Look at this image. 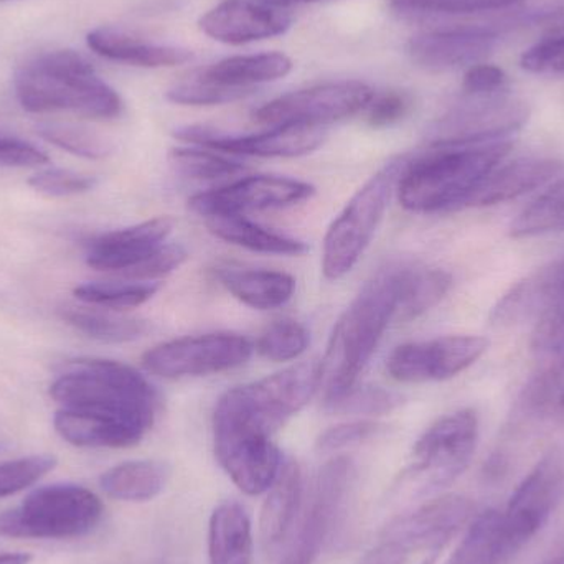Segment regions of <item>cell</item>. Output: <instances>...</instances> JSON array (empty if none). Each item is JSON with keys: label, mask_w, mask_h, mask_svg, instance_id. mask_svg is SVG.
Segmentation results:
<instances>
[{"label": "cell", "mask_w": 564, "mask_h": 564, "mask_svg": "<svg viewBox=\"0 0 564 564\" xmlns=\"http://www.w3.org/2000/svg\"><path fill=\"white\" fill-rule=\"evenodd\" d=\"M512 141L433 144L403 159L398 181L400 204L413 214H441L467 207L473 195L512 151Z\"/></svg>", "instance_id": "obj_1"}, {"label": "cell", "mask_w": 564, "mask_h": 564, "mask_svg": "<svg viewBox=\"0 0 564 564\" xmlns=\"http://www.w3.org/2000/svg\"><path fill=\"white\" fill-rule=\"evenodd\" d=\"M401 268H383L365 282L335 324L321 361L325 404L357 387L388 325L397 318Z\"/></svg>", "instance_id": "obj_2"}, {"label": "cell", "mask_w": 564, "mask_h": 564, "mask_svg": "<svg viewBox=\"0 0 564 564\" xmlns=\"http://www.w3.org/2000/svg\"><path fill=\"white\" fill-rule=\"evenodd\" d=\"M17 101L29 112H73L88 119H116L124 102L95 66L75 50H53L17 69Z\"/></svg>", "instance_id": "obj_3"}, {"label": "cell", "mask_w": 564, "mask_h": 564, "mask_svg": "<svg viewBox=\"0 0 564 564\" xmlns=\"http://www.w3.org/2000/svg\"><path fill=\"white\" fill-rule=\"evenodd\" d=\"M50 394L63 408L91 411L134 424L148 433L158 416V390L129 365L105 358H79L56 378Z\"/></svg>", "instance_id": "obj_4"}, {"label": "cell", "mask_w": 564, "mask_h": 564, "mask_svg": "<svg viewBox=\"0 0 564 564\" xmlns=\"http://www.w3.org/2000/svg\"><path fill=\"white\" fill-rule=\"evenodd\" d=\"M273 433L243 406L234 388L218 400L214 414V443L218 463L235 486L257 497L276 480L282 456Z\"/></svg>", "instance_id": "obj_5"}, {"label": "cell", "mask_w": 564, "mask_h": 564, "mask_svg": "<svg viewBox=\"0 0 564 564\" xmlns=\"http://www.w3.org/2000/svg\"><path fill=\"white\" fill-rule=\"evenodd\" d=\"M102 516L105 506L93 490L78 484H52L0 512V539H82L99 525Z\"/></svg>", "instance_id": "obj_6"}, {"label": "cell", "mask_w": 564, "mask_h": 564, "mask_svg": "<svg viewBox=\"0 0 564 564\" xmlns=\"http://www.w3.org/2000/svg\"><path fill=\"white\" fill-rule=\"evenodd\" d=\"M479 441L476 411L460 410L431 424L413 447L410 466L398 480L404 496L423 499L453 486L469 467Z\"/></svg>", "instance_id": "obj_7"}, {"label": "cell", "mask_w": 564, "mask_h": 564, "mask_svg": "<svg viewBox=\"0 0 564 564\" xmlns=\"http://www.w3.org/2000/svg\"><path fill=\"white\" fill-rule=\"evenodd\" d=\"M403 172V159L391 161L377 172L328 227L322 251V273L327 281L347 276L373 241L383 221L394 188Z\"/></svg>", "instance_id": "obj_8"}, {"label": "cell", "mask_w": 564, "mask_h": 564, "mask_svg": "<svg viewBox=\"0 0 564 564\" xmlns=\"http://www.w3.org/2000/svg\"><path fill=\"white\" fill-rule=\"evenodd\" d=\"M253 345L234 332L188 335L155 345L142 355L145 370L158 377L192 378L224 373L247 364Z\"/></svg>", "instance_id": "obj_9"}, {"label": "cell", "mask_w": 564, "mask_h": 564, "mask_svg": "<svg viewBox=\"0 0 564 564\" xmlns=\"http://www.w3.org/2000/svg\"><path fill=\"white\" fill-rule=\"evenodd\" d=\"M375 91L364 82H334L288 93L254 111V121L278 126H315L351 118L368 108Z\"/></svg>", "instance_id": "obj_10"}, {"label": "cell", "mask_w": 564, "mask_h": 564, "mask_svg": "<svg viewBox=\"0 0 564 564\" xmlns=\"http://www.w3.org/2000/svg\"><path fill=\"white\" fill-rule=\"evenodd\" d=\"M564 497V449H553L527 474L502 512L513 558L545 529Z\"/></svg>", "instance_id": "obj_11"}, {"label": "cell", "mask_w": 564, "mask_h": 564, "mask_svg": "<svg viewBox=\"0 0 564 564\" xmlns=\"http://www.w3.org/2000/svg\"><path fill=\"white\" fill-rule=\"evenodd\" d=\"M355 476L347 456L325 463L315 476L301 527L281 564H315L325 542L334 532Z\"/></svg>", "instance_id": "obj_12"}, {"label": "cell", "mask_w": 564, "mask_h": 564, "mask_svg": "<svg viewBox=\"0 0 564 564\" xmlns=\"http://www.w3.org/2000/svg\"><path fill=\"white\" fill-rule=\"evenodd\" d=\"M474 503L463 496H443L427 500L413 512L391 520L380 540L400 550L408 558L443 553L447 543L470 522Z\"/></svg>", "instance_id": "obj_13"}, {"label": "cell", "mask_w": 564, "mask_h": 564, "mask_svg": "<svg viewBox=\"0 0 564 564\" xmlns=\"http://www.w3.org/2000/svg\"><path fill=\"white\" fill-rule=\"evenodd\" d=\"M489 348L479 335H446L431 340L410 341L394 348L387 370L400 383L444 381L473 367Z\"/></svg>", "instance_id": "obj_14"}, {"label": "cell", "mask_w": 564, "mask_h": 564, "mask_svg": "<svg viewBox=\"0 0 564 564\" xmlns=\"http://www.w3.org/2000/svg\"><path fill=\"white\" fill-rule=\"evenodd\" d=\"M525 101L497 93L473 96L470 101L454 108L436 122L433 144H480L502 141L529 122Z\"/></svg>", "instance_id": "obj_15"}, {"label": "cell", "mask_w": 564, "mask_h": 564, "mask_svg": "<svg viewBox=\"0 0 564 564\" xmlns=\"http://www.w3.org/2000/svg\"><path fill=\"white\" fill-rule=\"evenodd\" d=\"M315 188L307 182L280 175H253L224 187L200 192L188 200L192 210L205 218L234 217L251 212L292 207L308 200Z\"/></svg>", "instance_id": "obj_16"}, {"label": "cell", "mask_w": 564, "mask_h": 564, "mask_svg": "<svg viewBox=\"0 0 564 564\" xmlns=\"http://www.w3.org/2000/svg\"><path fill=\"white\" fill-rule=\"evenodd\" d=\"M509 19L496 23H460L411 36L406 55L426 72H449L484 63L496 48Z\"/></svg>", "instance_id": "obj_17"}, {"label": "cell", "mask_w": 564, "mask_h": 564, "mask_svg": "<svg viewBox=\"0 0 564 564\" xmlns=\"http://www.w3.org/2000/svg\"><path fill=\"white\" fill-rule=\"evenodd\" d=\"M321 361H302L234 390L245 408L274 434L311 403L321 390Z\"/></svg>", "instance_id": "obj_18"}, {"label": "cell", "mask_w": 564, "mask_h": 564, "mask_svg": "<svg viewBox=\"0 0 564 564\" xmlns=\"http://www.w3.org/2000/svg\"><path fill=\"white\" fill-rule=\"evenodd\" d=\"M175 138L221 154L250 158H301L324 144L327 132L315 126H278L260 134H225L207 126H185Z\"/></svg>", "instance_id": "obj_19"}, {"label": "cell", "mask_w": 564, "mask_h": 564, "mask_svg": "<svg viewBox=\"0 0 564 564\" xmlns=\"http://www.w3.org/2000/svg\"><path fill=\"white\" fill-rule=\"evenodd\" d=\"M174 227V218L158 217L122 230L109 231L89 241L86 263L93 270L126 273L167 243Z\"/></svg>", "instance_id": "obj_20"}, {"label": "cell", "mask_w": 564, "mask_h": 564, "mask_svg": "<svg viewBox=\"0 0 564 564\" xmlns=\"http://www.w3.org/2000/svg\"><path fill=\"white\" fill-rule=\"evenodd\" d=\"M202 32L217 42L243 45L258 40L273 39L288 32L291 17L276 7L251 0H225L208 10L200 22Z\"/></svg>", "instance_id": "obj_21"}, {"label": "cell", "mask_w": 564, "mask_h": 564, "mask_svg": "<svg viewBox=\"0 0 564 564\" xmlns=\"http://www.w3.org/2000/svg\"><path fill=\"white\" fill-rule=\"evenodd\" d=\"M86 43L102 58L141 68H171L194 58L192 50L164 45L132 35L116 26H98L86 35Z\"/></svg>", "instance_id": "obj_22"}, {"label": "cell", "mask_w": 564, "mask_h": 564, "mask_svg": "<svg viewBox=\"0 0 564 564\" xmlns=\"http://www.w3.org/2000/svg\"><path fill=\"white\" fill-rule=\"evenodd\" d=\"M564 165L555 159L525 158L500 164L473 195L467 207H492L516 200L543 187L562 174Z\"/></svg>", "instance_id": "obj_23"}, {"label": "cell", "mask_w": 564, "mask_h": 564, "mask_svg": "<svg viewBox=\"0 0 564 564\" xmlns=\"http://www.w3.org/2000/svg\"><path fill=\"white\" fill-rule=\"evenodd\" d=\"M53 426L63 441L76 447L124 449L141 443L145 436V431L134 424L75 408L56 411Z\"/></svg>", "instance_id": "obj_24"}, {"label": "cell", "mask_w": 564, "mask_h": 564, "mask_svg": "<svg viewBox=\"0 0 564 564\" xmlns=\"http://www.w3.org/2000/svg\"><path fill=\"white\" fill-rule=\"evenodd\" d=\"M564 294V254L525 280L517 282L492 312L499 325H513L539 317L555 299Z\"/></svg>", "instance_id": "obj_25"}, {"label": "cell", "mask_w": 564, "mask_h": 564, "mask_svg": "<svg viewBox=\"0 0 564 564\" xmlns=\"http://www.w3.org/2000/svg\"><path fill=\"white\" fill-rule=\"evenodd\" d=\"M260 517L261 540L268 550L280 549L301 509L302 473L295 460H282L280 474L268 490Z\"/></svg>", "instance_id": "obj_26"}, {"label": "cell", "mask_w": 564, "mask_h": 564, "mask_svg": "<svg viewBox=\"0 0 564 564\" xmlns=\"http://www.w3.org/2000/svg\"><path fill=\"white\" fill-rule=\"evenodd\" d=\"M218 281L235 299L257 311H273L291 301L295 280L282 271L220 268Z\"/></svg>", "instance_id": "obj_27"}, {"label": "cell", "mask_w": 564, "mask_h": 564, "mask_svg": "<svg viewBox=\"0 0 564 564\" xmlns=\"http://www.w3.org/2000/svg\"><path fill=\"white\" fill-rule=\"evenodd\" d=\"M210 564L253 563V527L250 516L238 502H224L214 510L208 523Z\"/></svg>", "instance_id": "obj_28"}, {"label": "cell", "mask_w": 564, "mask_h": 564, "mask_svg": "<svg viewBox=\"0 0 564 564\" xmlns=\"http://www.w3.org/2000/svg\"><path fill=\"white\" fill-rule=\"evenodd\" d=\"M292 69V59L284 53H258V55L230 56L214 65L198 69L195 76L227 86V88L254 89L261 83L284 78Z\"/></svg>", "instance_id": "obj_29"}, {"label": "cell", "mask_w": 564, "mask_h": 564, "mask_svg": "<svg viewBox=\"0 0 564 564\" xmlns=\"http://www.w3.org/2000/svg\"><path fill=\"white\" fill-rule=\"evenodd\" d=\"M207 227L210 234L220 240L253 253L302 257L308 251L307 243L304 241L261 227L243 215L207 218Z\"/></svg>", "instance_id": "obj_30"}, {"label": "cell", "mask_w": 564, "mask_h": 564, "mask_svg": "<svg viewBox=\"0 0 564 564\" xmlns=\"http://www.w3.org/2000/svg\"><path fill=\"white\" fill-rule=\"evenodd\" d=\"M169 476L167 464L128 460L102 473L99 487L106 496L121 502H149L164 492Z\"/></svg>", "instance_id": "obj_31"}, {"label": "cell", "mask_w": 564, "mask_h": 564, "mask_svg": "<svg viewBox=\"0 0 564 564\" xmlns=\"http://www.w3.org/2000/svg\"><path fill=\"white\" fill-rule=\"evenodd\" d=\"M502 525V512L489 509L479 513L467 527L446 564H507L512 562Z\"/></svg>", "instance_id": "obj_32"}, {"label": "cell", "mask_w": 564, "mask_h": 564, "mask_svg": "<svg viewBox=\"0 0 564 564\" xmlns=\"http://www.w3.org/2000/svg\"><path fill=\"white\" fill-rule=\"evenodd\" d=\"M520 411L543 424H564V360L546 361L523 388Z\"/></svg>", "instance_id": "obj_33"}, {"label": "cell", "mask_w": 564, "mask_h": 564, "mask_svg": "<svg viewBox=\"0 0 564 564\" xmlns=\"http://www.w3.org/2000/svg\"><path fill=\"white\" fill-rule=\"evenodd\" d=\"M451 274L440 268H401L397 318L413 321L436 307L449 292Z\"/></svg>", "instance_id": "obj_34"}, {"label": "cell", "mask_w": 564, "mask_h": 564, "mask_svg": "<svg viewBox=\"0 0 564 564\" xmlns=\"http://www.w3.org/2000/svg\"><path fill=\"white\" fill-rule=\"evenodd\" d=\"M63 318L69 325L105 344H128L139 340L149 332V324L142 318L126 317L108 308L68 307L63 311Z\"/></svg>", "instance_id": "obj_35"}, {"label": "cell", "mask_w": 564, "mask_h": 564, "mask_svg": "<svg viewBox=\"0 0 564 564\" xmlns=\"http://www.w3.org/2000/svg\"><path fill=\"white\" fill-rule=\"evenodd\" d=\"M564 231V177L550 185L510 225V237L516 240L545 237Z\"/></svg>", "instance_id": "obj_36"}, {"label": "cell", "mask_w": 564, "mask_h": 564, "mask_svg": "<svg viewBox=\"0 0 564 564\" xmlns=\"http://www.w3.org/2000/svg\"><path fill=\"white\" fill-rule=\"evenodd\" d=\"M159 289L161 282L158 281L89 282L75 288L73 294L85 304L118 312L145 304Z\"/></svg>", "instance_id": "obj_37"}, {"label": "cell", "mask_w": 564, "mask_h": 564, "mask_svg": "<svg viewBox=\"0 0 564 564\" xmlns=\"http://www.w3.org/2000/svg\"><path fill=\"white\" fill-rule=\"evenodd\" d=\"M169 159L177 174L188 181H225V178L237 177L238 174L247 171V165L243 162L227 158L212 149L198 148V145L195 149H172Z\"/></svg>", "instance_id": "obj_38"}, {"label": "cell", "mask_w": 564, "mask_h": 564, "mask_svg": "<svg viewBox=\"0 0 564 564\" xmlns=\"http://www.w3.org/2000/svg\"><path fill=\"white\" fill-rule=\"evenodd\" d=\"M36 132L50 144L79 158L98 161L112 154V142L85 126L69 124V122H42L36 128Z\"/></svg>", "instance_id": "obj_39"}, {"label": "cell", "mask_w": 564, "mask_h": 564, "mask_svg": "<svg viewBox=\"0 0 564 564\" xmlns=\"http://www.w3.org/2000/svg\"><path fill=\"white\" fill-rule=\"evenodd\" d=\"M311 344V334L305 325L294 318L274 322L261 334L257 350L271 361H291L305 354Z\"/></svg>", "instance_id": "obj_40"}, {"label": "cell", "mask_w": 564, "mask_h": 564, "mask_svg": "<svg viewBox=\"0 0 564 564\" xmlns=\"http://www.w3.org/2000/svg\"><path fill=\"white\" fill-rule=\"evenodd\" d=\"M401 404L403 397L394 391L378 387H355L344 397L325 404V410L348 416H381L397 410Z\"/></svg>", "instance_id": "obj_41"}, {"label": "cell", "mask_w": 564, "mask_h": 564, "mask_svg": "<svg viewBox=\"0 0 564 564\" xmlns=\"http://www.w3.org/2000/svg\"><path fill=\"white\" fill-rule=\"evenodd\" d=\"M58 459L52 454H33L0 463V499L17 496L35 486L55 469Z\"/></svg>", "instance_id": "obj_42"}, {"label": "cell", "mask_w": 564, "mask_h": 564, "mask_svg": "<svg viewBox=\"0 0 564 564\" xmlns=\"http://www.w3.org/2000/svg\"><path fill=\"white\" fill-rule=\"evenodd\" d=\"M254 89L227 88V86L214 85L198 76L177 83L172 86L165 98L174 105L181 106H220L228 102L240 101L247 96L253 95Z\"/></svg>", "instance_id": "obj_43"}, {"label": "cell", "mask_w": 564, "mask_h": 564, "mask_svg": "<svg viewBox=\"0 0 564 564\" xmlns=\"http://www.w3.org/2000/svg\"><path fill=\"white\" fill-rule=\"evenodd\" d=\"M532 347L545 361L564 360V294L536 317Z\"/></svg>", "instance_id": "obj_44"}, {"label": "cell", "mask_w": 564, "mask_h": 564, "mask_svg": "<svg viewBox=\"0 0 564 564\" xmlns=\"http://www.w3.org/2000/svg\"><path fill=\"white\" fill-rule=\"evenodd\" d=\"M525 0H390L400 12L441 13V15H469L496 12L519 6Z\"/></svg>", "instance_id": "obj_45"}, {"label": "cell", "mask_w": 564, "mask_h": 564, "mask_svg": "<svg viewBox=\"0 0 564 564\" xmlns=\"http://www.w3.org/2000/svg\"><path fill=\"white\" fill-rule=\"evenodd\" d=\"M384 424L373 420H357L328 427L317 437L318 453L334 454L347 447L360 446L383 434Z\"/></svg>", "instance_id": "obj_46"}, {"label": "cell", "mask_w": 564, "mask_h": 564, "mask_svg": "<svg viewBox=\"0 0 564 564\" xmlns=\"http://www.w3.org/2000/svg\"><path fill=\"white\" fill-rule=\"evenodd\" d=\"M98 181L93 175L79 174L69 169H45L29 178V185L46 197H69L93 191Z\"/></svg>", "instance_id": "obj_47"}, {"label": "cell", "mask_w": 564, "mask_h": 564, "mask_svg": "<svg viewBox=\"0 0 564 564\" xmlns=\"http://www.w3.org/2000/svg\"><path fill=\"white\" fill-rule=\"evenodd\" d=\"M187 250L182 245L164 243L138 267L122 273V276L129 281H155L174 273L187 261Z\"/></svg>", "instance_id": "obj_48"}, {"label": "cell", "mask_w": 564, "mask_h": 564, "mask_svg": "<svg viewBox=\"0 0 564 564\" xmlns=\"http://www.w3.org/2000/svg\"><path fill=\"white\" fill-rule=\"evenodd\" d=\"M520 66L535 75H564V35L540 40L520 56Z\"/></svg>", "instance_id": "obj_49"}, {"label": "cell", "mask_w": 564, "mask_h": 564, "mask_svg": "<svg viewBox=\"0 0 564 564\" xmlns=\"http://www.w3.org/2000/svg\"><path fill=\"white\" fill-rule=\"evenodd\" d=\"M411 96L403 91H387L375 96L368 105V124L371 128H391L410 115Z\"/></svg>", "instance_id": "obj_50"}, {"label": "cell", "mask_w": 564, "mask_h": 564, "mask_svg": "<svg viewBox=\"0 0 564 564\" xmlns=\"http://www.w3.org/2000/svg\"><path fill=\"white\" fill-rule=\"evenodd\" d=\"M507 83H509V76L500 66L479 63L467 69L463 88L469 96H489L503 93Z\"/></svg>", "instance_id": "obj_51"}, {"label": "cell", "mask_w": 564, "mask_h": 564, "mask_svg": "<svg viewBox=\"0 0 564 564\" xmlns=\"http://www.w3.org/2000/svg\"><path fill=\"white\" fill-rule=\"evenodd\" d=\"M50 158L36 145L22 139L0 135V167L25 169L42 167Z\"/></svg>", "instance_id": "obj_52"}, {"label": "cell", "mask_w": 564, "mask_h": 564, "mask_svg": "<svg viewBox=\"0 0 564 564\" xmlns=\"http://www.w3.org/2000/svg\"><path fill=\"white\" fill-rule=\"evenodd\" d=\"M33 556L29 553H3L0 555V564H30Z\"/></svg>", "instance_id": "obj_53"}, {"label": "cell", "mask_w": 564, "mask_h": 564, "mask_svg": "<svg viewBox=\"0 0 564 564\" xmlns=\"http://www.w3.org/2000/svg\"><path fill=\"white\" fill-rule=\"evenodd\" d=\"M258 2L281 9V7L295 6V3L317 2V0H258Z\"/></svg>", "instance_id": "obj_54"}, {"label": "cell", "mask_w": 564, "mask_h": 564, "mask_svg": "<svg viewBox=\"0 0 564 564\" xmlns=\"http://www.w3.org/2000/svg\"><path fill=\"white\" fill-rule=\"evenodd\" d=\"M441 553H434V555L424 556L417 564H436L437 560H440Z\"/></svg>", "instance_id": "obj_55"}, {"label": "cell", "mask_w": 564, "mask_h": 564, "mask_svg": "<svg viewBox=\"0 0 564 564\" xmlns=\"http://www.w3.org/2000/svg\"><path fill=\"white\" fill-rule=\"evenodd\" d=\"M545 564H564V552H562V555H556L555 558L550 560V562Z\"/></svg>", "instance_id": "obj_56"}, {"label": "cell", "mask_w": 564, "mask_h": 564, "mask_svg": "<svg viewBox=\"0 0 564 564\" xmlns=\"http://www.w3.org/2000/svg\"><path fill=\"white\" fill-rule=\"evenodd\" d=\"M0 2H3V0H0Z\"/></svg>", "instance_id": "obj_57"}]
</instances>
